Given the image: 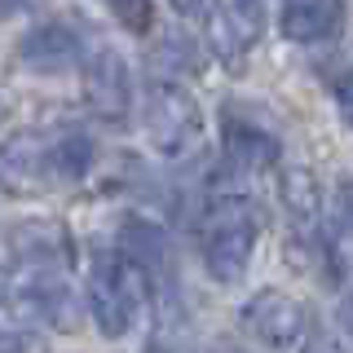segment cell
Returning a JSON list of instances; mask_svg holds the SVG:
<instances>
[{
  "label": "cell",
  "instance_id": "cell-1",
  "mask_svg": "<svg viewBox=\"0 0 353 353\" xmlns=\"http://www.w3.org/2000/svg\"><path fill=\"white\" fill-rule=\"evenodd\" d=\"M146 279L150 274L141 265H132L124 252H93L88 274H84V301H88V314H93V323L106 340L128 336Z\"/></svg>",
  "mask_w": 353,
  "mask_h": 353
},
{
  "label": "cell",
  "instance_id": "cell-2",
  "mask_svg": "<svg viewBox=\"0 0 353 353\" xmlns=\"http://www.w3.org/2000/svg\"><path fill=\"white\" fill-rule=\"evenodd\" d=\"M256 208L243 194H221L212 208H208L203 225H199V243H203V265L216 283H239L243 270L252 261V248H256Z\"/></svg>",
  "mask_w": 353,
  "mask_h": 353
},
{
  "label": "cell",
  "instance_id": "cell-3",
  "mask_svg": "<svg viewBox=\"0 0 353 353\" xmlns=\"http://www.w3.org/2000/svg\"><path fill=\"white\" fill-rule=\"evenodd\" d=\"M146 137L168 159H181L203 137V110L199 97L176 80H150L146 84Z\"/></svg>",
  "mask_w": 353,
  "mask_h": 353
},
{
  "label": "cell",
  "instance_id": "cell-4",
  "mask_svg": "<svg viewBox=\"0 0 353 353\" xmlns=\"http://www.w3.org/2000/svg\"><path fill=\"white\" fill-rule=\"evenodd\" d=\"M243 323H248V331L261 340V345L292 349L309 331V309H305V301H296L292 292L265 287V292H256L248 305H243Z\"/></svg>",
  "mask_w": 353,
  "mask_h": 353
},
{
  "label": "cell",
  "instance_id": "cell-5",
  "mask_svg": "<svg viewBox=\"0 0 353 353\" xmlns=\"http://www.w3.org/2000/svg\"><path fill=\"white\" fill-rule=\"evenodd\" d=\"M44 181H53V159H49V137L36 128H18L0 141V190L9 194H31Z\"/></svg>",
  "mask_w": 353,
  "mask_h": 353
},
{
  "label": "cell",
  "instance_id": "cell-6",
  "mask_svg": "<svg viewBox=\"0 0 353 353\" xmlns=\"http://www.w3.org/2000/svg\"><path fill=\"white\" fill-rule=\"evenodd\" d=\"M84 102L97 119L124 124L132 110V80H128V62L115 49H97L84 62Z\"/></svg>",
  "mask_w": 353,
  "mask_h": 353
},
{
  "label": "cell",
  "instance_id": "cell-7",
  "mask_svg": "<svg viewBox=\"0 0 353 353\" xmlns=\"http://www.w3.org/2000/svg\"><path fill=\"white\" fill-rule=\"evenodd\" d=\"M80 36H75L66 22H44V27H31L27 36L18 40V62L36 75H58L80 66Z\"/></svg>",
  "mask_w": 353,
  "mask_h": 353
},
{
  "label": "cell",
  "instance_id": "cell-8",
  "mask_svg": "<svg viewBox=\"0 0 353 353\" xmlns=\"http://www.w3.org/2000/svg\"><path fill=\"white\" fill-rule=\"evenodd\" d=\"M340 0H283V36L292 44H314L336 31Z\"/></svg>",
  "mask_w": 353,
  "mask_h": 353
},
{
  "label": "cell",
  "instance_id": "cell-9",
  "mask_svg": "<svg viewBox=\"0 0 353 353\" xmlns=\"http://www.w3.org/2000/svg\"><path fill=\"white\" fill-rule=\"evenodd\" d=\"M225 154L239 168H270L279 163V141L256 124H243V119H225Z\"/></svg>",
  "mask_w": 353,
  "mask_h": 353
},
{
  "label": "cell",
  "instance_id": "cell-10",
  "mask_svg": "<svg viewBox=\"0 0 353 353\" xmlns=\"http://www.w3.org/2000/svg\"><path fill=\"white\" fill-rule=\"evenodd\" d=\"M279 194H283V208L292 212V221L301 230H314L318 216H323V185L309 168H287L283 181H279Z\"/></svg>",
  "mask_w": 353,
  "mask_h": 353
},
{
  "label": "cell",
  "instance_id": "cell-11",
  "mask_svg": "<svg viewBox=\"0 0 353 353\" xmlns=\"http://www.w3.org/2000/svg\"><path fill=\"white\" fill-rule=\"evenodd\" d=\"M49 159H53V181H80L93 163V141L80 128H66L49 141Z\"/></svg>",
  "mask_w": 353,
  "mask_h": 353
},
{
  "label": "cell",
  "instance_id": "cell-12",
  "mask_svg": "<svg viewBox=\"0 0 353 353\" xmlns=\"http://www.w3.org/2000/svg\"><path fill=\"white\" fill-rule=\"evenodd\" d=\"M119 252L132 265H141L146 274H154L163 265V256H168V239L154 225H146V221H132V225H124V234H119Z\"/></svg>",
  "mask_w": 353,
  "mask_h": 353
},
{
  "label": "cell",
  "instance_id": "cell-13",
  "mask_svg": "<svg viewBox=\"0 0 353 353\" xmlns=\"http://www.w3.org/2000/svg\"><path fill=\"white\" fill-rule=\"evenodd\" d=\"M208 40H212V53H216L221 62H243V58H248V49H252V44L234 31V22H230L225 9H216V14L208 18Z\"/></svg>",
  "mask_w": 353,
  "mask_h": 353
},
{
  "label": "cell",
  "instance_id": "cell-14",
  "mask_svg": "<svg viewBox=\"0 0 353 353\" xmlns=\"http://www.w3.org/2000/svg\"><path fill=\"white\" fill-rule=\"evenodd\" d=\"M106 5L128 31H150V0H106Z\"/></svg>",
  "mask_w": 353,
  "mask_h": 353
},
{
  "label": "cell",
  "instance_id": "cell-15",
  "mask_svg": "<svg viewBox=\"0 0 353 353\" xmlns=\"http://www.w3.org/2000/svg\"><path fill=\"white\" fill-rule=\"evenodd\" d=\"M163 49H168V58L176 66H190V71L199 66V49H194L190 36H168V40H163Z\"/></svg>",
  "mask_w": 353,
  "mask_h": 353
},
{
  "label": "cell",
  "instance_id": "cell-16",
  "mask_svg": "<svg viewBox=\"0 0 353 353\" xmlns=\"http://www.w3.org/2000/svg\"><path fill=\"white\" fill-rule=\"evenodd\" d=\"M168 5L181 18H199V22H208V18L216 14V0H168Z\"/></svg>",
  "mask_w": 353,
  "mask_h": 353
},
{
  "label": "cell",
  "instance_id": "cell-17",
  "mask_svg": "<svg viewBox=\"0 0 353 353\" xmlns=\"http://www.w3.org/2000/svg\"><path fill=\"white\" fill-rule=\"evenodd\" d=\"M301 353H349V345H345L340 336H331V331H314V336H309V345H305Z\"/></svg>",
  "mask_w": 353,
  "mask_h": 353
},
{
  "label": "cell",
  "instance_id": "cell-18",
  "mask_svg": "<svg viewBox=\"0 0 353 353\" xmlns=\"http://www.w3.org/2000/svg\"><path fill=\"white\" fill-rule=\"evenodd\" d=\"M336 216H340V225L353 230V176H345L336 190Z\"/></svg>",
  "mask_w": 353,
  "mask_h": 353
},
{
  "label": "cell",
  "instance_id": "cell-19",
  "mask_svg": "<svg viewBox=\"0 0 353 353\" xmlns=\"http://www.w3.org/2000/svg\"><path fill=\"white\" fill-rule=\"evenodd\" d=\"M336 106L345 110V119L353 124V71H345V75L336 80Z\"/></svg>",
  "mask_w": 353,
  "mask_h": 353
},
{
  "label": "cell",
  "instance_id": "cell-20",
  "mask_svg": "<svg viewBox=\"0 0 353 353\" xmlns=\"http://www.w3.org/2000/svg\"><path fill=\"white\" fill-rule=\"evenodd\" d=\"M340 331H345V340L353 345V296H349L345 305H340Z\"/></svg>",
  "mask_w": 353,
  "mask_h": 353
},
{
  "label": "cell",
  "instance_id": "cell-21",
  "mask_svg": "<svg viewBox=\"0 0 353 353\" xmlns=\"http://www.w3.org/2000/svg\"><path fill=\"white\" fill-rule=\"evenodd\" d=\"M27 5H31V0H0V22H5V18H14V14H22Z\"/></svg>",
  "mask_w": 353,
  "mask_h": 353
},
{
  "label": "cell",
  "instance_id": "cell-22",
  "mask_svg": "<svg viewBox=\"0 0 353 353\" xmlns=\"http://www.w3.org/2000/svg\"><path fill=\"white\" fill-rule=\"evenodd\" d=\"M5 110H9V106H5V97H0V124H5Z\"/></svg>",
  "mask_w": 353,
  "mask_h": 353
},
{
  "label": "cell",
  "instance_id": "cell-23",
  "mask_svg": "<svg viewBox=\"0 0 353 353\" xmlns=\"http://www.w3.org/2000/svg\"><path fill=\"white\" fill-rule=\"evenodd\" d=\"M239 5H265V0H239Z\"/></svg>",
  "mask_w": 353,
  "mask_h": 353
}]
</instances>
